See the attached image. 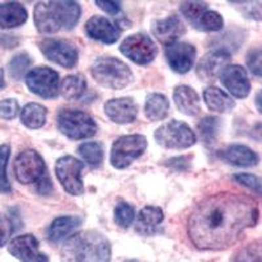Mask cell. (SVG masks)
<instances>
[{
  "instance_id": "cell-43",
  "label": "cell",
  "mask_w": 262,
  "mask_h": 262,
  "mask_svg": "<svg viewBox=\"0 0 262 262\" xmlns=\"http://www.w3.org/2000/svg\"><path fill=\"white\" fill-rule=\"evenodd\" d=\"M96 6H98L102 11H105L109 15H118L121 11V4L117 2H102V0H96Z\"/></svg>"
},
{
  "instance_id": "cell-44",
  "label": "cell",
  "mask_w": 262,
  "mask_h": 262,
  "mask_svg": "<svg viewBox=\"0 0 262 262\" xmlns=\"http://www.w3.org/2000/svg\"><path fill=\"white\" fill-rule=\"evenodd\" d=\"M253 137L256 139L262 140V123H258V125L254 126L253 128Z\"/></svg>"
},
{
  "instance_id": "cell-29",
  "label": "cell",
  "mask_w": 262,
  "mask_h": 262,
  "mask_svg": "<svg viewBox=\"0 0 262 262\" xmlns=\"http://www.w3.org/2000/svg\"><path fill=\"white\" fill-rule=\"evenodd\" d=\"M219 126H221V119L217 117H205L200 121L198 131H200L201 139L206 146H212L216 143Z\"/></svg>"
},
{
  "instance_id": "cell-20",
  "label": "cell",
  "mask_w": 262,
  "mask_h": 262,
  "mask_svg": "<svg viewBox=\"0 0 262 262\" xmlns=\"http://www.w3.org/2000/svg\"><path fill=\"white\" fill-rule=\"evenodd\" d=\"M173 100L179 111L186 116H196L201 112V100L195 91L188 85H179L173 92Z\"/></svg>"
},
{
  "instance_id": "cell-42",
  "label": "cell",
  "mask_w": 262,
  "mask_h": 262,
  "mask_svg": "<svg viewBox=\"0 0 262 262\" xmlns=\"http://www.w3.org/2000/svg\"><path fill=\"white\" fill-rule=\"evenodd\" d=\"M168 167L173 168L174 170H186L190 165V158L189 156H179V158H173L167 161Z\"/></svg>"
},
{
  "instance_id": "cell-28",
  "label": "cell",
  "mask_w": 262,
  "mask_h": 262,
  "mask_svg": "<svg viewBox=\"0 0 262 262\" xmlns=\"http://www.w3.org/2000/svg\"><path fill=\"white\" fill-rule=\"evenodd\" d=\"M46 114L48 111L45 106L36 102H30L25 105L24 109L21 111V122L29 128H39L45 125Z\"/></svg>"
},
{
  "instance_id": "cell-18",
  "label": "cell",
  "mask_w": 262,
  "mask_h": 262,
  "mask_svg": "<svg viewBox=\"0 0 262 262\" xmlns=\"http://www.w3.org/2000/svg\"><path fill=\"white\" fill-rule=\"evenodd\" d=\"M105 113L118 125L131 123L138 116V106L130 97L113 98L105 104Z\"/></svg>"
},
{
  "instance_id": "cell-24",
  "label": "cell",
  "mask_w": 262,
  "mask_h": 262,
  "mask_svg": "<svg viewBox=\"0 0 262 262\" xmlns=\"http://www.w3.org/2000/svg\"><path fill=\"white\" fill-rule=\"evenodd\" d=\"M83 219L79 216H59L54 219L48 229V238L51 243H59L71 235L81 224Z\"/></svg>"
},
{
  "instance_id": "cell-6",
  "label": "cell",
  "mask_w": 262,
  "mask_h": 262,
  "mask_svg": "<svg viewBox=\"0 0 262 262\" xmlns=\"http://www.w3.org/2000/svg\"><path fill=\"white\" fill-rule=\"evenodd\" d=\"M147 148L144 135L133 134L119 137L112 146L111 164L116 169H125L134 160L143 155Z\"/></svg>"
},
{
  "instance_id": "cell-11",
  "label": "cell",
  "mask_w": 262,
  "mask_h": 262,
  "mask_svg": "<svg viewBox=\"0 0 262 262\" xmlns=\"http://www.w3.org/2000/svg\"><path fill=\"white\" fill-rule=\"evenodd\" d=\"M121 53L137 64H148L158 55V46L144 34H133L119 46Z\"/></svg>"
},
{
  "instance_id": "cell-47",
  "label": "cell",
  "mask_w": 262,
  "mask_h": 262,
  "mask_svg": "<svg viewBox=\"0 0 262 262\" xmlns=\"http://www.w3.org/2000/svg\"><path fill=\"white\" fill-rule=\"evenodd\" d=\"M123 262H138V261H135V259H127V261H123Z\"/></svg>"
},
{
  "instance_id": "cell-34",
  "label": "cell",
  "mask_w": 262,
  "mask_h": 262,
  "mask_svg": "<svg viewBox=\"0 0 262 262\" xmlns=\"http://www.w3.org/2000/svg\"><path fill=\"white\" fill-rule=\"evenodd\" d=\"M245 18L262 20V2H231Z\"/></svg>"
},
{
  "instance_id": "cell-14",
  "label": "cell",
  "mask_w": 262,
  "mask_h": 262,
  "mask_svg": "<svg viewBox=\"0 0 262 262\" xmlns=\"http://www.w3.org/2000/svg\"><path fill=\"white\" fill-rule=\"evenodd\" d=\"M9 253L21 262H49L46 254L39 250V243L33 235L17 236L9 243Z\"/></svg>"
},
{
  "instance_id": "cell-31",
  "label": "cell",
  "mask_w": 262,
  "mask_h": 262,
  "mask_svg": "<svg viewBox=\"0 0 262 262\" xmlns=\"http://www.w3.org/2000/svg\"><path fill=\"white\" fill-rule=\"evenodd\" d=\"M229 262H262V240H256L238 249Z\"/></svg>"
},
{
  "instance_id": "cell-15",
  "label": "cell",
  "mask_w": 262,
  "mask_h": 262,
  "mask_svg": "<svg viewBox=\"0 0 262 262\" xmlns=\"http://www.w3.org/2000/svg\"><path fill=\"white\" fill-rule=\"evenodd\" d=\"M195 48L186 42H174L165 49V57L170 69L177 74H186L195 60Z\"/></svg>"
},
{
  "instance_id": "cell-2",
  "label": "cell",
  "mask_w": 262,
  "mask_h": 262,
  "mask_svg": "<svg viewBox=\"0 0 262 262\" xmlns=\"http://www.w3.org/2000/svg\"><path fill=\"white\" fill-rule=\"evenodd\" d=\"M111 244L102 233L81 231L66 240L62 262H111Z\"/></svg>"
},
{
  "instance_id": "cell-12",
  "label": "cell",
  "mask_w": 262,
  "mask_h": 262,
  "mask_svg": "<svg viewBox=\"0 0 262 262\" xmlns=\"http://www.w3.org/2000/svg\"><path fill=\"white\" fill-rule=\"evenodd\" d=\"M39 49L49 60L64 69H72L78 63V50L71 42L46 38L39 42Z\"/></svg>"
},
{
  "instance_id": "cell-1",
  "label": "cell",
  "mask_w": 262,
  "mask_h": 262,
  "mask_svg": "<svg viewBox=\"0 0 262 262\" xmlns=\"http://www.w3.org/2000/svg\"><path fill=\"white\" fill-rule=\"evenodd\" d=\"M258 207L250 196L217 193L207 196L189 216L188 235L194 247L221 250L237 242L247 228L258 221Z\"/></svg>"
},
{
  "instance_id": "cell-9",
  "label": "cell",
  "mask_w": 262,
  "mask_h": 262,
  "mask_svg": "<svg viewBox=\"0 0 262 262\" xmlns=\"http://www.w3.org/2000/svg\"><path fill=\"white\" fill-rule=\"evenodd\" d=\"M84 164L74 156H62L55 164V173L63 189L71 195H80L84 193L81 180V170Z\"/></svg>"
},
{
  "instance_id": "cell-35",
  "label": "cell",
  "mask_w": 262,
  "mask_h": 262,
  "mask_svg": "<svg viewBox=\"0 0 262 262\" xmlns=\"http://www.w3.org/2000/svg\"><path fill=\"white\" fill-rule=\"evenodd\" d=\"M30 63H32V59L28 54L25 53H21L15 55L12 58V60L9 62V75L12 76L15 80H20L23 78V75L25 74L28 69H29Z\"/></svg>"
},
{
  "instance_id": "cell-39",
  "label": "cell",
  "mask_w": 262,
  "mask_h": 262,
  "mask_svg": "<svg viewBox=\"0 0 262 262\" xmlns=\"http://www.w3.org/2000/svg\"><path fill=\"white\" fill-rule=\"evenodd\" d=\"M247 66L256 76H262V49H253L247 55Z\"/></svg>"
},
{
  "instance_id": "cell-37",
  "label": "cell",
  "mask_w": 262,
  "mask_h": 262,
  "mask_svg": "<svg viewBox=\"0 0 262 262\" xmlns=\"http://www.w3.org/2000/svg\"><path fill=\"white\" fill-rule=\"evenodd\" d=\"M11 148L7 144L0 146V193L9 194L12 191L11 184L7 177V164H8Z\"/></svg>"
},
{
  "instance_id": "cell-7",
  "label": "cell",
  "mask_w": 262,
  "mask_h": 262,
  "mask_svg": "<svg viewBox=\"0 0 262 262\" xmlns=\"http://www.w3.org/2000/svg\"><path fill=\"white\" fill-rule=\"evenodd\" d=\"M155 139L159 146L172 149L189 148L196 142L194 131L185 122L176 119L160 126L155 131Z\"/></svg>"
},
{
  "instance_id": "cell-45",
  "label": "cell",
  "mask_w": 262,
  "mask_h": 262,
  "mask_svg": "<svg viewBox=\"0 0 262 262\" xmlns=\"http://www.w3.org/2000/svg\"><path fill=\"white\" fill-rule=\"evenodd\" d=\"M256 106H257V111L262 114V90L259 91L256 96Z\"/></svg>"
},
{
  "instance_id": "cell-17",
  "label": "cell",
  "mask_w": 262,
  "mask_h": 262,
  "mask_svg": "<svg viewBox=\"0 0 262 262\" xmlns=\"http://www.w3.org/2000/svg\"><path fill=\"white\" fill-rule=\"evenodd\" d=\"M85 33L90 38L112 45L118 41L121 30L111 20L102 16H93L85 24Z\"/></svg>"
},
{
  "instance_id": "cell-40",
  "label": "cell",
  "mask_w": 262,
  "mask_h": 262,
  "mask_svg": "<svg viewBox=\"0 0 262 262\" xmlns=\"http://www.w3.org/2000/svg\"><path fill=\"white\" fill-rule=\"evenodd\" d=\"M18 113V104L13 98L3 100L0 101V117L4 119H12L17 116Z\"/></svg>"
},
{
  "instance_id": "cell-5",
  "label": "cell",
  "mask_w": 262,
  "mask_h": 262,
  "mask_svg": "<svg viewBox=\"0 0 262 262\" xmlns=\"http://www.w3.org/2000/svg\"><path fill=\"white\" fill-rule=\"evenodd\" d=\"M57 125L62 134L76 140L93 137L97 131V125L90 114L75 109H60Z\"/></svg>"
},
{
  "instance_id": "cell-4",
  "label": "cell",
  "mask_w": 262,
  "mask_h": 262,
  "mask_svg": "<svg viewBox=\"0 0 262 262\" xmlns=\"http://www.w3.org/2000/svg\"><path fill=\"white\" fill-rule=\"evenodd\" d=\"M93 79L109 90H122L133 80V72L122 60L113 57H101L91 67Z\"/></svg>"
},
{
  "instance_id": "cell-13",
  "label": "cell",
  "mask_w": 262,
  "mask_h": 262,
  "mask_svg": "<svg viewBox=\"0 0 262 262\" xmlns=\"http://www.w3.org/2000/svg\"><path fill=\"white\" fill-rule=\"evenodd\" d=\"M231 54L222 49L210 51L200 60L196 66V75L198 78L206 83H211L217 76H221L223 70L228 66Z\"/></svg>"
},
{
  "instance_id": "cell-22",
  "label": "cell",
  "mask_w": 262,
  "mask_h": 262,
  "mask_svg": "<svg viewBox=\"0 0 262 262\" xmlns=\"http://www.w3.org/2000/svg\"><path fill=\"white\" fill-rule=\"evenodd\" d=\"M163 210L156 206H146L139 211L137 221V232L148 236L156 232L159 224L163 222Z\"/></svg>"
},
{
  "instance_id": "cell-19",
  "label": "cell",
  "mask_w": 262,
  "mask_h": 262,
  "mask_svg": "<svg viewBox=\"0 0 262 262\" xmlns=\"http://www.w3.org/2000/svg\"><path fill=\"white\" fill-rule=\"evenodd\" d=\"M186 32L184 23L179 16H169L167 18L159 20L154 23L152 33L154 36L163 43V45H172L177 41L179 37H181Z\"/></svg>"
},
{
  "instance_id": "cell-27",
  "label": "cell",
  "mask_w": 262,
  "mask_h": 262,
  "mask_svg": "<svg viewBox=\"0 0 262 262\" xmlns=\"http://www.w3.org/2000/svg\"><path fill=\"white\" fill-rule=\"evenodd\" d=\"M86 90V81L81 75L66 76L59 85V92L66 100H78Z\"/></svg>"
},
{
  "instance_id": "cell-10",
  "label": "cell",
  "mask_w": 262,
  "mask_h": 262,
  "mask_svg": "<svg viewBox=\"0 0 262 262\" xmlns=\"http://www.w3.org/2000/svg\"><path fill=\"white\" fill-rule=\"evenodd\" d=\"M25 83L33 93L42 98H55L59 92V75L49 67L30 70Z\"/></svg>"
},
{
  "instance_id": "cell-33",
  "label": "cell",
  "mask_w": 262,
  "mask_h": 262,
  "mask_svg": "<svg viewBox=\"0 0 262 262\" xmlns=\"http://www.w3.org/2000/svg\"><path fill=\"white\" fill-rule=\"evenodd\" d=\"M224 23L222 16L219 15L215 11H206L202 15V17L200 18L198 24H196L195 28L201 30H205V32H217L223 28Z\"/></svg>"
},
{
  "instance_id": "cell-41",
  "label": "cell",
  "mask_w": 262,
  "mask_h": 262,
  "mask_svg": "<svg viewBox=\"0 0 262 262\" xmlns=\"http://www.w3.org/2000/svg\"><path fill=\"white\" fill-rule=\"evenodd\" d=\"M13 231H15V227H13L12 221L0 215V247L6 244Z\"/></svg>"
},
{
  "instance_id": "cell-25",
  "label": "cell",
  "mask_w": 262,
  "mask_h": 262,
  "mask_svg": "<svg viewBox=\"0 0 262 262\" xmlns=\"http://www.w3.org/2000/svg\"><path fill=\"white\" fill-rule=\"evenodd\" d=\"M203 100L210 111L216 113H227L235 107V101L232 97H229L226 92L216 88V86H209L203 92Z\"/></svg>"
},
{
  "instance_id": "cell-16",
  "label": "cell",
  "mask_w": 262,
  "mask_h": 262,
  "mask_svg": "<svg viewBox=\"0 0 262 262\" xmlns=\"http://www.w3.org/2000/svg\"><path fill=\"white\" fill-rule=\"evenodd\" d=\"M221 80L228 92L237 98H244L250 92V81L242 66L229 64L223 70Z\"/></svg>"
},
{
  "instance_id": "cell-23",
  "label": "cell",
  "mask_w": 262,
  "mask_h": 262,
  "mask_svg": "<svg viewBox=\"0 0 262 262\" xmlns=\"http://www.w3.org/2000/svg\"><path fill=\"white\" fill-rule=\"evenodd\" d=\"M27 9L16 2L0 3V28L9 29L23 25L27 21Z\"/></svg>"
},
{
  "instance_id": "cell-30",
  "label": "cell",
  "mask_w": 262,
  "mask_h": 262,
  "mask_svg": "<svg viewBox=\"0 0 262 262\" xmlns=\"http://www.w3.org/2000/svg\"><path fill=\"white\" fill-rule=\"evenodd\" d=\"M78 152L91 167H98L104 160V148L97 142H86V143L80 144Z\"/></svg>"
},
{
  "instance_id": "cell-3",
  "label": "cell",
  "mask_w": 262,
  "mask_h": 262,
  "mask_svg": "<svg viewBox=\"0 0 262 262\" xmlns=\"http://www.w3.org/2000/svg\"><path fill=\"white\" fill-rule=\"evenodd\" d=\"M80 15V6L76 2H39L34 8V24L39 33L51 34L71 30Z\"/></svg>"
},
{
  "instance_id": "cell-21",
  "label": "cell",
  "mask_w": 262,
  "mask_h": 262,
  "mask_svg": "<svg viewBox=\"0 0 262 262\" xmlns=\"http://www.w3.org/2000/svg\"><path fill=\"white\" fill-rule=\"evenodd\" d=\"M221 158L236 167H253L257 165L259 158L253 149L242 144H233L222 151Z\"/></svg>"
},
{
  "instance_id": "cell-46",
  "label": "cell",
  "mask_w": 262,
  "mask_h": 262,
  "mask_svg": "<svg viewBox=\"0 0 262 262\" xmlns=\"http://www.w3.org/2000/svg\"><path fill=\"white\" fill-rule=\"evenodd\" d=\"M4 86V74L3 70H0V90Z\"/></svg>"
},
{
  "instance_id": "cell-8",
  "label": "cell",
  "mask_w": 262,
  "mask_h": 262,
  "mask_svg": "<svg viewBox=\"0 0 262 262\" xmlns=\"http://www.w3.org/2000/svg\"><path fill=\"white\" fill-rule=\"evenodd\" d=\"M15 174L18 182L37 185L48 176L46 164L34 149L23 151L15 160Z\"/></svg>"
},
{
  "instance_id": "cell-32",
  "label": "cell",
  "mask_w": 262,
  "mask_h": 262,
  "mask_svg": "<svg viewBox=\"0 0 262 262\" xmlns=\"http://www.w3.org/2000/svg\"><path fill=\"white\" fill-rule=\"evenodd\" d=\"M207 9H209V6H207V3H203V2H182L180 4L181 13L190 21L194 27H196L200 18L202 17V15Z\"/></svg>"
},
{
  "instance_id": "cell-38",
  "label": "cell",
  "mask_w": 262,
  "mask_h": 262,
  "mask_svg": "<svg viewBox=\"0 0 262 262\" xmlns=\"http://www.w3.org/2000/svg\"><path fill=\"white\" fill-rule=\"evenodd\" d=\"M233 180L238 184L244 185L247 188H249L250 190L256 191V193L261 194L262 195V180L258 179L254 174H250V173H238L233 176Z\"/></svg>"
},
{
  "instance_id": "cell-26",
  "label": "cell",
  "mask_w": 262,
  "mask_h": 262,
  "mask_svg": "<svg viewBox=\"0 0 262 262\" xmlns=\"http://www.w3.org/2000/svg\"><path fill=\"white\" fill-rule=\"evenodd\" d=\"M169 112V101L168 98L160 93H151L147 96L144 113L149 121H161L168 116Z\"/></svg>"
},
{
  "instance_id": "cell-36",
  "label": "cell",
  "mask_w": 262,
  "mask_h": 262,
  "mask_svg": "<svg viewBox=\"0 0 262 262\" xmlns=\"http://www.w3.org/2000/svg\"><path fill=\"white\" fill-rule=\"evenodd\" d=\"M135 217V211L134 207L128 203L121 202L116 206L114 209V221L118 224L119 227L122 228H127L133 224Z\"/></svg>"
}]
</instances>
